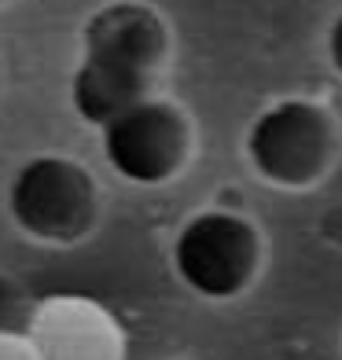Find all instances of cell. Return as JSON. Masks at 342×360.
<instances>
[{
  "label": "cell",
  "instance_id": "8",
  "mask_svg": "<svg viewBox=\"0 0 342 360\" xmlns=\"http://www.w3.org/2000/svg\"><path fill=\"white\" fill-rule=\"evenodd\" d=\"M324 52H328V63H331V70L342 77V11L331 19L328 26V37H324Z\"/></svg>",
  "mask_w": 342,
  "mask_h": 360
},
{
  "label": "cell",
  "instance_id": "7",
  "mask_svg": "<svg viewBox=\"0 0 342 360\" xmlns=\"http://www.w3.org/2000/svg\"><path fill=\"white\" fill-rule=\"evenodd\" d=\"M151 81H155L151 74L129 70V67H118V63H107V59L81 56L70 74V107L85 125L100 129L133 103L148 100Z\"/></svg>",
  "mask_w": 342,
  "mask_h": 360
},
{
  "label": "cell",
  "instance_id": "2",
  "mask_svg": "<svg viewBox=\"0 0 342 360\" xmlns=\"http://www.w3.org/2000/svg\"><path fill=\"white\" fill-rule=\"evenodd\" d=\"M8 214L30 239L70 243L96 217V188L77 162L37 155L26 158L11 176Z\"/></svg>",
  "mask_w": 342,
  "mask_h": 360
},
{
  "label": "cell",
  "instance_id": "5",
  "mask_svg": "<svg viewBox=\"0 0 342 360\" xmlns=\"http://www.w3.org/2000/svg\"><path fill=\"white\" fill-rule=\"evenodd\" d=\"M166 19L144 0H107L81 26V56L107 59L151 77L166 59Z\"/></svg>",
  "mask_w": 342,
  "mask_h": 360
},
{
  "label": "cell",
  "instance_id": "6",
  "mask_svg": "<svg viewBox=\"0 0 342 360\" xmlns=\"http://www.w3.org/2000/svg\"><path fill=\"white\" fill-rule=\"evenodd\" d=\"M34 360H114L118 331L96 302L85 298H48L30 327Z\"/></svg>",
  "mask_w": 342,
  "mask_h": 360
},
{
  "label": "cell",
  "instance_id": "1",
  "mask_svg": "<svg viewBox=\"0 0 342 360\" xmlns=\"http://www.w3.org/2000/svg\"><path fill=\"white\" fill-rule=\"evenodd\" d=\"M173 272L191 294L228 302L247 290L258 269V232L247 217L228 210H203L181 224L173 239Z\"/></svg>",
  "mask_w": 342,
  "mask_h": 360
},
{
  "label": "cell",
  "instance_id": "9",
  "mask_svg": "<svg viewBox=\"0 0 342 360\" xmlns=\"http://www.w3.org/2000/svg\"><path fill=\"white\" fill-rule=\"evenodd\" d=\"M0 360H34V353H30V346H23V342L0 335Z\"/></svg>",
  "mask_w": 342,
  "mask_h": 360
},
{
  "label": "cell",
  "instance_id": "10",
  "mask_svg": "<svg viewBox=\"0 0 342 360\" xmlns=\"http://www.w3.org/2000/svg\"><path fill=\"white\" fill-rule=\"evenodd\" d=\"M0 4H4V0H0Z\"/></svg>",
  "mask_w": 342,
  "mask_h": 360
},
{
  "label": "cell",
  "instance_id": "3",
  "mask_svg": "<svg viewBox=\"0 0 342 360\" xmlns=\"http://www.w3.org/2000/svg\"><path fill=\"white\" fill-rule=\"evenodd\" d=\"M331 122L309 100H276L247 129L251 169L276 188H305L331 158Z\"/></svg>",
  "mask_w": 342,
  "mask_h": 360
},
{
  "label": "cell",
  "instance_id": "4",
  "mask_svg": "<svg viewBox=\"0 0 342 360\" xmlns=\"http://www.w3.org/2000/svg\"><path fill=\"white\" fill-rule=\"evenodd\" d=\"M100 147L107 166L129 184H166L184 166L188 122L166 100L148 96V100L122 110L118 118H110L107 125H100Z\"/></svg>",
  "mask_w": 342,
  "mask_h": 360
}]
</instances>
